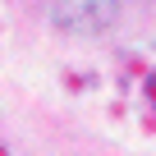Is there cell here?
<instances>
[{"label":"cell","instance_id":"obj_1","mask_svg":"<svg viewBox=\"0 0 156 156\" xmlns=\"http://www.w3.org/2000/svg\"><path fill=\"white\" fill-rule=\"evenodd\" d=\"M115 19V0H55V23L69 32H97Z\"/></svg>","mask_w":156,"mask_h":156}]
</instances>
